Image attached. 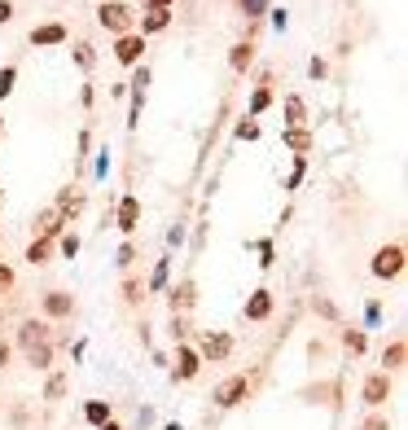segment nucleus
I'll list each match as a JSON object with an SVG mask.
<instances>
[{
	"mask_svg": "<svg viewBox=\"0 0 408 430\" xmlns=\"http://www.w3.org/2000/svg\"><path fill=\"white\" fill-rule=\"evenodd\" d=\"M31 343H48V321H22L18 347H31Z\"/></svg>",
	"mask_w": 408,
	"mask_h": 430,
	"instance_id": "14",
	"label": "nucleus"
},
{
	"mask_svg": "<svg viewBox=\"0 0 408 430\" xmlns=\"http://www.w3.org/2000/svg\"><path fill=\"white\" fill-rule=\"evenodd\" d=\"M132 259H136V250H132V246H123V250H119V268H127Z\"/></svg>",
	"mask_w": 408,
	"mask_h": 430,
	"instance_id": "37",
	"label": "nucleus"
},
{
	"mask_svg": "<svg viewBox=\"0 0 408 430\" xmlns=\"http://www.w3.org/2000/svg\"><path fill=\"white\" fill-rule=\"evenodd\" d=\"M75 62H80V66L88 70V66L97 62V53H92V44H75Z\"/></svg>",
	"mask_w": 408,
	"mask_h": 430,
	"instance_id": "29",
	"label": "nucleus"
},
{
	"mask_svg": "<svg viewBox=\"0 0 408 430\" xmlns=\"http://www.w3.org/2000/svg\"><path fill=\"white\" fill-rule=\"evenodd\" d=\"M233 132H237V141H254V136H259V123H254V119H242Z\"/></svg>",
	"mask_w": 408,
	"mask_h": 430,
	"instance_id": "27",
	"label": "nucleus"
},
{
	"mask_svg": "<svg viewBox=\"0 0 408 430\" xmlns=\"http://www.w3.org/2000/svg\"><path fill=\"white\" fill-rule=\"evenodd\" d=\"M303 123H308V106H303L299 92H290L286 97V128H303Z\"/></svg>",
	"mask_w": 408,
	"mask_h": 430,
	"instance_id": "17",
	"label": "nucleus"
},
{
	"mask_svg": "<svg viewBox=\"0 0 408 430\" xmlns=\"http://www.w3.org/2000/svg\"><path fill=\"white\" fill-rule=\"evenodd\" d=\"M268 106H272V88H268V84H259V88H254V97H250V114H246V119H259Z\"/></svg>",
	"mask_w": 408,
	"mask_h": 430,
	"instance_id": "21",
	"label": "nucleus"
},
{
	"mask_svg": "<svg viewBox=\"0 0 408 430\" xmlns=\"http://www.w3.org/2000/svg\"><path fill=\"white\" fill-rule=\"evenodd\" d=\"M141 58H145V36L127 31V36L114 40V62L119 66H141Z\"/></svg>",
	"mask_w": 408,
	"mask_h": 430,
	"instance_id": "7",
	"label": "nucleus"
},
{
	"mask_svg": "<svg viewBox=\"0 0 408 430\" xmlns=\"http://www.w3.org/2000/svg\"><path fill=\"white\" fill-rule=\"evenodd\" d=\"M404 360H408V347H404V338H395L387 351H382V365H387L382 373H399V369H404Z\"/></svg>",
	"mask_w": 408,
	"mask_h": 430,
	"instance_id": "16",
	"label": "nucleus"
},
{
	"mask_svg": "<svg viewBox=\"0 0 408 430\" xmlns=\"http://www.w3.org/2000/svg\"><path fill=\"white\" fill-rule=\"evenodd\" d=\"M167 430H181V426H176V421H171V426H167Z\"/></svg>",
	"mask_w": 408,
	"mask_h": 430,
	"instance_id": "42",
	"label": "nucleus"
},
{
	"mask_svg": "<svg viewBox=\"0 0 408 430\" xmlns=\"http://www.w3.org/2000/svg\"><path fill=\"white\" fill-rule=\"evenodd\" d=\"M343 347H347V351H355V356H360V351L369 347V338H365V330H343Z\"/></svg>",
	"mask_w": 408,
	"mask_h": 430,
	"instance_id": "23",
	"label": "nucleus"
},
{
	"mask_svg": "<svg viewBox=\"0 0 408 430\" xmlns=\"http://www.w3.org/2000/svg\"><path fill=\"white\" fill-rule=\"evenodd\" d=\"M360 430H391V421H387V417H369Z\"/></svg>",
	"mask_w": 408,
	"mask_h": 430,
	"instance_id": "36",
	"label": "nucleus"
},
{
	"mask_svg": "<svg viewBox=\"0 0 408 430\" xmlns=\"http://www.w3.org/2000/svg\"><path fill=\"white\" fill-rule=\"evenodd\" d=\"M0 202H5V193H0Z\"/></svg>",
	"mask_w": 408,
	"mask_h": 430,
	"instance_id": "43",
	"label": "nucleus"
},
{
	"mask_svg": "<svg viewBox=\"0 0 408 430\" xmlns=\"http://www.w3.org/2000/svg\"><path fill=\"white\" fill-rule=\"evenodd\" d=\"M193 303H198V286H193V281H181V286L167 290V308H171V316H185Z\"/></svg>",
	"mask_w": 408,
	"mask_h": 430,
	"instance_id": "10",
	"label": "nucleus"
},
{
	"mask_svg": "<svg viewBox=\"0 0 408 430\" xmlns=\"http://www.w3.org/2000/svg\"><path fill=\"white\" fill-rule=\"evenodd\" d=\"M9 286H14V268L0 264V290H9Z\"/></svg>",
	"mask_w": 408,
	"mask_h": 430,
	"instance_id": "35",
	"label": "nucleus"
},
{
	"mask_svg": "<svg viewBox=\"0 0 408 430\" xmlns=\"http://www.w3.org/2000/svg\"><path fill=\"white\" fill-rule=\"evenodd\" d=\"M84 421L106 426V421H110V399H88V404H84Z\"/></svg>",
	"mask_w": 408,
	"mask_h": 430,
	"instance_id": "19",
	"label": "nucleus"
},
{
	"mask_svg": "<svg viewBox=\"0 0 408 430\" xmlns=\"http://www.w3.org/2000/svg\"><path fill=\"white\" fill-rule=\"evenodd\" d=\"M18 84V66H0V101H5Z\"/></svg>",
	"mask_w": 408,
	"mask_h": 430,
	"instance_id": "24",
	"label": "nucleus"
},
{
	"mask_svg": "<svg viewBox=\"0 0 408 430\" xmlns=\"http://www.w3.org/2000/svg\"><path fill=\"white\" fill-rule=\"evenodd\" d=\"M193 351L202 356V365H207V360H211V365H220V360L233 356V338H228V334H211V330H207V334L198 338V347H193Z\"/></svg>",
	"mask_w": 408,
	"mask_h": 430,
	"instance_id": "4",
	"label": "nucleus"
},
{
	"mask_svg": "<svg viewBox=\"0 0 408 430\" xmlns=\"http://www.w3.org/2000/svg\"><path fill=\"white\" fill-rule=\"evenodd\" d=\"M250 395V377L246 373H233V377H224V382L211 391V399H215V409H237V404Z\"/></svg>",
	"mask_w": 408,
	"mask_h": 430,
	"instance_id": "2",
	"label": "nucleus"
},
{
	"mask_svg": "<svg viewBox=\"0 0 408 430\" xmlns=\"http://www.w3.org/2000/svg\"><path fill=\"white\" fill-rule=\"evenodd\" d=\"M97 22H101L110 36L136 31V14H132V5H123V0H101V5H97Z\"/></svg>",
	"mask_w": 408,
	"mask_h": 430,
	"instance_id": "1",
	"label": "nucleus"
},
{
	"mask_svg": "<svg viewBox=\"0 0 408 430\" xmlns=\"http://www.w3.org/2000/svg\"><path fill=\"white\" fill-rule=\"evenodd\" d=\"M167 264H171V259H159L154 276H149V290H163V286H167Z\"/></svg>",
	"mask_w": 408,
	"mask_h": 430,
	"instance_id": "30",
	"label": "nucleus"
},
{
	"mask_svg": "<svg viewBox=\"0 0 408 430\" xmlns=\"http://www.w3.org/2000/svg\"><path fill=\"white\" fill-rule=\"evenodd\" d=\"M198 373H202V356L189 343H176V382H193Z\"/></svg>",
	"mask_w": 408,
	"mask_h": 430,
	"instance_id": "9",
	"label": "nucleus"
},
{
	"mask_svg": "<svg viewBox=\"0 0 408 430\" xmlns=\"http://www.w3.org/2000/svg\"><path fill=\"white\" fill-rule=\"evenodd\" d=\"M312 308H316V312H321L325 321H334V316H338V308H334V303H329V299H321V294L312 299Z\"/></svg>",
	"mask_w": 408,
	"mask_h": 430,
	"instance_id": "31",
	"label": "nucleus"
},
{
	"mask_svg": "<svg viewBox=\"0 0 408 430\" xmlns=\"http://www.w3.org/2000/svg\"><path fill=\"white\" fill-rule=\"evenodd\" d=\"M40 308H44L48 321H70L75 316V294H66V290H44L40 294Z\"/></svg>",
	"mask_w": 408,
	"mask_h": 430,
	"instance_id": "6",
	"label": "nucleus"
},
{
	"mask_svg": "<svg viewBox=\"0 0 408 430\" xmlns=\"http://www.w3.org/2000/svg\"><path fill=\"white\" fill-rule=\"evenodd\" d=\"M176 0H145V9H171Z\"/></svg>",
	"mask_w": 408,
	"mask_h": 430,
	"instance_id": "38",
	"label": "nucleus"
},
{
	"mask_svg": "<svg viewBox=\"0 0 408 430\" xmlns=\"http://www.w3.org/2000/svg\"><path fill=\"white\" fill-rule=\"evenodd\" d=\"M114 224H119V233H136V229H141V198H136V193H123V198H119Z\"/></svg>",
	"mask_w": 408,
	"mask_h": 430,
	"instance_id": "8",
	"label": "nucleus"
},
{
	"mask_svg": "<svg viewBox=\"0 0 408 430\" xmlns=\"http://www.w3.org/2000/svg\"><path fill=\"white\" fill-rule=\"evenodd\" d=\"M373 276H382V281H395V276L404 272V246L399 242H391V246H382L377 255H373Z\"/></svg>",
	"mask_w": 408,
	"mask_h": 430,
	"instance_id": "3",
	"label": "nucleus"
},
{
	"mask_svg": "<svg viewBox=\"0 0 408 430\" xmlns=\"http://www.w3.org/2000/svg\"><path fill=\"white\" fill-rule=\"evenodd\" d=\"M185 334H189V325H185V316H171V338H176V343H185Z\"/></svg>",
	"mask_w": 408,
	"mask_h": 430,
	"instance_id": "33",
	"label": "nucleus"
},
{
	"mask_svg": "<svg viewBox=\"0 0 408 430\" xmlns=\"http://www.w3.org/2000/svg\"><path fill=\"white\" fill-rule=\"evenodd\" d=\"M237 9H242L246 18H264V14H268V0H237Z\"/></svg>",
	"mask_w": 408,
	"mask_h": 430,
	"instance_id": "26",
	"label": "nucleus"
},
{
	"mask_svg": "<svg viewBox=\"0 0 408 430\" xmlns=\"http://www.w3.org/2000/svg\"><path fill=\"white\" fill-rule=\"evenodd\" d=\"M242 316H246V321H268V316H272V290H254V294L246 299Z\"/></svg>",
	"mask_w": 408,
	"mask_h": 430,
	"instance_id": "12",
	"label": "nucleus"
},
{
	"mask_svg": "<svg viewBox=\"0 0 408 430\" xmlns=\"http://www.w3.org/2000/svg\"><path fill=\"white\" fill-rule=\"evenodd\" d=\"M391 391H395L391 373H369V377H365V387H360V399L369 404V409H382V404L391 399Z\"/></svg>",
	"mask_w": 408,
	"mask_h": 430,
	"instance_id": "5",
	"label": "nucleus"
},
{
	"mask_svg": "<svg viewBox=\"0 0 408 430\" xmlns=\"http://www.w3.org/2000/svg\"><path fill=\"white\" fill-rule=\"evenodd\" d=\"M66 387H70V377H66V373H53V377H48V387H44V399L58 404V399L66 395Z\"/></svg>",
	"mask_w": 408,
	"mask_h": 430,
	"instance_id": "22",
	"label": "nucleus"
},
{
	"mask_svg": "<svg viewBox=\"0 0 408 430\" xmlns=\"http://www.w3.org/2000/svg\"><path fill=\"white\" fill-rule=\"evenodd\" d=\"M62 255H66V259L80 255V237H75V233H62Z\"/></svg>",
	"mask_w": 408,
	"mask_h": 430,
	"instance_id": "32",
	"label": "nucleus"
},
{
	"mask_svg": "<svg viewBox=\"0 0 408 430\" xmlns=\"http://www.w3.org/2000/svg\"><path fill=\"white\" fill-rule=\"evenodd\" d=\"M22 351H27V365L31 369H48V365H53V347H48V343H31Z\"/></svg>",
	"mask_w": 408,
	"mask_h": 430,
	"instance_id": "18",
	"label": "nucleus"
},
{
	"mask_svg": "<svg viewBox=\"0 0 408 430\" xmlns=\"http://www.w3.org/2000/svg\"><path fill=\"white\" fill-rule=\"evenodd\" d=\"M141 299H145V294H141V281H132V276H127V281H123V303H132V308H136Z\"/></svg>",
	"mask_w": 408,
	"mask_h": 430,
	"instance_id": "28",
	"label": "nucleus"
},
{
	"mask_svg": "<svg viewBox=\"0 0 408 430\" xmlns=\"http://www.w3.org/2000/svg\"><path fill=\"white\" fill-rule=\"evenodd\" d=\"M0 136H5V114H0Z\"/></svg>",
	"mask_w": 408,
	"mask_h": 430,
	"instance_id": "41",
	"label": "nucleus"
},
{
	"mask_svg": "<svg viewBox=\"0 0 408 430\" xmlns=\"http://www.w3.org/2000/svg\"><path fill=\"white\" fill-rule=\"evenodd\" d=\"M5 365H9V347H5V343H0V369H5Z\"/></svg>",
	"mask_w": 408,
	"mask_h": 430,
	"instance_id": "39",
	"label": "nucleus"
},
{
	"mask_svg": "<svg viewBox=\"0 0 408 430\" xmlns=\"http://www.w3.org/2000/svg\"><path fill=\"white\" fill-rule=\"evenodd\" d=\"M281 141L294 149V154H308V149H312V132H308V128H286Z\"/></svg>",
	"mask_w": 408,
	"mask_h": 430,
	"instance_id": "20",
	"label": "nucleus"
},
{
	"mask_svg": "<svg viewBox=\"0 0 408 430\" xmlns=\"http://www.w3.org/2000/svg\"><path fill=\"white\" fill-rule=\"evenodd\" d=\"M48 246H53V242H44V237H36V242L27 246V264H44V259H48Z\"/></svg>",
	"mask_w": 408,
	"mask_h": 430,
	"instance_id": "25",
	"label": "nucleus"
},
{
	"mask_svg": "<svg viewBox=\"0 0 408 430\" xmlns=\"http://www.w3.org/2000/svg\"><path fill=\"white\" fill-rule=\"evenodd\" d=\"M9 22H14V5H9V0H0V27H9Z\"/></svg>",
	"mask_w": 408,
	"mask_h": 430,
	"instance_id": "34",
	"label": "nucleus"
},
{
	"mask_svg": "<svg viewBox=\"0 0 408 430\" xmlns=\"http://www.w3.org/2000/svg\"><path fill=\"white\" fill-rule=\"evenodd\" d=\"M27 44H31V48H53V44H66V27H62V22H44V27H31Z\"/></svg>",
	"mask_w": 408,
	"mask_h": 430,
	"instance_id": "11",
	"label": "nucleus"
},
{
	"mask_svg": "<svg viewBox=\"0 0 408 430\" xmlns=\"http://www.w3.org/2000/svg\"><path fill=\"white\" fill-rule=\"evenodd\" d=\"M97 430H123V426H119V421H114V417H110V421H106V426H97Z\"/></svg>",
	"mask_w": 408,
	"mask_h": 430,
	"instance_id": "40",
	"label": "nucleus"
},
{
	"mask_svg": "<svg viewBox=\"0 0 408 430\" xmlns=\"http://www.w3.org/2000/svg\"><path fill=\"white\" fill-rule=\"evenodd\" d=\"M167 27H171V9H145L136 36H159V31H167Z\"/></svg>",
	"mask_w": 408,
	"mask_h": 430,
	"instance_id": "13",
	"label": "nucleus"
},
{
	"mask_svg": "<svg viewBox=\"0 0 408 430\" xmlns=\"http://www.w3.org/2000/svg\"><path fill=\"white\" fill-rule=\"evenodd\" d=\"M228 66H233L237 75H242V70H250V66H254V44H250V40L233 44V48H228Z\"/></svg>",
	"mask_w": 408,
	"mask_h": 430,
	"instance_id": "15",
	"label": "nucleus"
}]
</instances>
